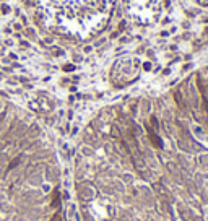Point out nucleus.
Returning a JSON list of instances; mask_svg holds the SVG:
<instances>
[{
	"label": "nucleus",
	"mask_w": 208,
	"mask_h": 221,
	"mask_svg": "<svg viewBox=\"0 0 208 221\" xmlns=\"http://www.w3.org/2000/svg\"><path fill=\"white\" fill-rule=\"evenodd\" d=\"M114 0H41L47 23L77 36H89L106 25Z\"/></svg>",
	"instance_id": "1"
},
{
	"label": "nucleus",
	"mask_w": 208,
	"mask_h": 221,
	"mask_svg": "<svg viewBox=\"0 0 208 221\" xmlns=\"http://www.w3.org/2000/svg\"><path fill=\"white\" fill-rule=\"evenodd\" d=\"M127 13L135 23L155 25L164 15V0H125Z\"/></svg>",
	"instance_id": "2"
}]
</instances>
